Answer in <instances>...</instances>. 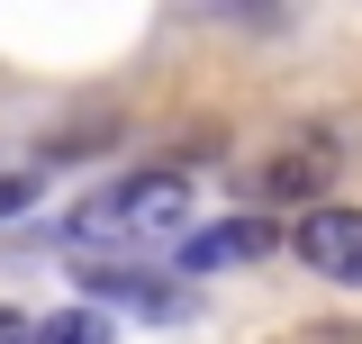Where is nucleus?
<instances>
[{"instance_id": "1", "label": "nucleus", "mask_w": 362, "mask_h": 344, "mask_svg": "<svg viewBox=\"0 0 362 344\" xmlns=\"http://www.w3.org/2000/svg\"><path fill=\"white\" fill-rule=\"evenodd\" d=\"M181 217H190V172L181 164H136L127 181H109L100 200H82L73 236H90V245H109V236H163Z\"/></svg>"}, {"instance_id": "2", "label": "nucleus", "mask_w": 362, "mask_h": 344, "mask_svg": "<svg viewBox=\"0 0 362 344\" xmlns=\"http://www.w3.org/2000/svg\"><path fill=\"white\" fill-rule=\"evenodd\" d=\"M281 245L308 263L317 281H335V290H362V209H354V200H317V209L281 217Z\"/></svg>"}, {"instance_id": "3", "label": "nucleus", "mask_w": 362, "mask_h": 344, "mask_svg": "<svg viewBox=\"0 0 362 344\" xmlns=\"http://www.w3.org/2000/svg\"><path fill=\"white\" fill-rule=\"evenodd\" d=\"M73 281L90 290V308H136V317H154V326H173L190 317V290H181L173 272H145V263H73Z\"/></svg>"}, {"instance_id": "4", "label": "nucleus", "mask_w": 362, "mask_h": 344, "mask_svg": "<svg viewBox=\"0 0 362 344\" xmlns=\"http://www.w3.org/2000/svg\"><path fill=\"white\" fill-rule=\"evenodd\" d=\"M344 172V145H335V127H299L281 154L263 164V200H299V209H317V190Z\"/></svg>"}, {"instance_id": "5", "label": "nucleus", "mask_w": 362, "mask_h": 344, "mask_svg": "<svg viewBox=\"0 0 362 344\" xmlns=\"http://www.w3.org/2000/svg\"><path fill=\"white\" fill-rule=\"evenodd\" d=\"M281 245V217L245 209V217H218V227H190L181 236V272H218V263H254Z\"/></svg>"}, {"instance_id": "6", "label": "nucleus", "mask_w": 362, "mask_h": 344, "mask_svg": "<svg viewBox=\"0 0 362 344\" xmlns=\"http://www.w3.org/2000/svg\"><path fill=\"white\" fill-rule=\"evenodd\" d=\"M18 344H109V308L64 299L54 317H28V336H18Z\"/></svg>"}, {"instance_id": "7", "label": "nucleus", "mask_w": 362, "mask_h": 344, "mask_svg": "<svg viewBox=\"0 0 362 344\" xmlns=\"http://www.w3.org/2000/svg\"><path fill=\"white\" fill-rule=\"evenodd\" d=\"M28 200H37V172H0V217H18Z\"/></svg>"}, {"instance_id": "8", "label": "nucleus", "mask_w": 362, "mask_h": 344, "mask_svg": "<svg viewBox=\"0 0 362 344\" xmlns=\"http://www.w3.org/2000/svg\"><path fill=\"white\" fill-rule=\"evenodd\" d=\"M18 336H28V317H18V308L0 299V344H18Z\"/></svg>"}]
</instances>
